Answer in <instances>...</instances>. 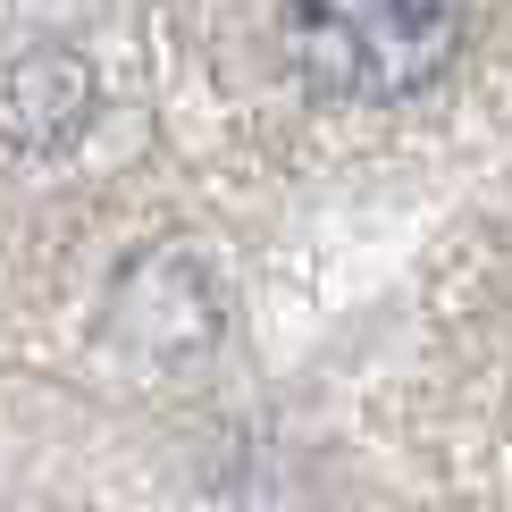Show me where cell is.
Instances as JSON below:
<instances>
[{
  "mask_svg": "<svg viewBox=\"0 0 512 512\" xmlns=\"http://www.w3.org/2000/svg\"><path fill=\"white\" fill-rule=\"evenodd\" d=\"M84 110H93V76H84V59H68V51L17 59L9 84H0V135L34 143V152L68 143L76 126H84Z\"/></svg>",
  "mask_w": 512,
  "mask_h": 512,
  "instance_id": "cell-2",
  "label": "cell"
},
{
  "mask_svg": "<svg viewBox=\"0 0 512 512\" xmlns=\"http://www.w3.org/2000/svg\"><path fill=\"white\" fill-rule=\"evenodd\" d=\"M286 59L328 101L429 93L462 51V0H286Z\"/></svg>",
  "mask_w": 512,
  "mask_h": 512,
  "instance_id": "cell-1",
  "label": "cell"
}]
</instances>
